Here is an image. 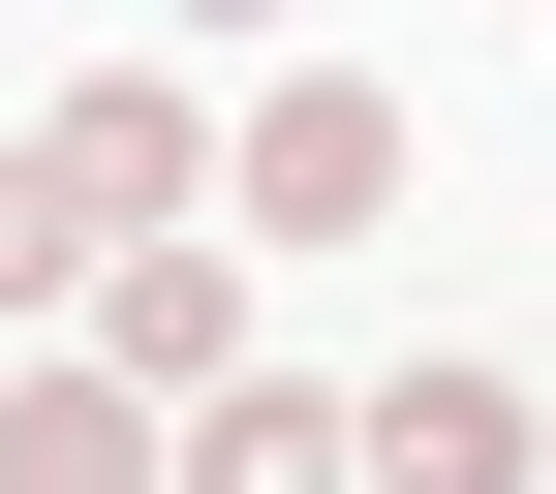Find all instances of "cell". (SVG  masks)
Segmentation results:
<instances>
[{
    "mask_svg": "<svg viewBox=\"0 0 556 494\" xmlns=\"http://www.w3.org/2000/svg\"><path fill=\"white\" fill-rule=\"evenodd\" d=\"M248 217H278V248L402 217V93H371V62H309V93H248Z\"/></svg>",
    "mask_w": 556,
    "mask_h": 494,
    "instance_id": "cell-2",
    "label": "cell"
},
{
    "mask_svg": "<svg viewBox=\"0 0 556 494\" xmlns=\"http://www.w3.org/2000/svg\"><path fill=\"white\" fill-rule=\"evenodd\" d=\"M93 371H124V402H217V371H248V278L186 248V217H155V248H93Z\"/></svg>",
    "mask_w": 556,
    "mask_h": 494,
    "instance_id": "cell-3",
    "label": "cell"
},
{
    "mask_svg": "<svg viewBox=\"0 0 556 494\" xmlns=\"http://www.w3.org/2000/svg\"><path fill=\"white\" fill-rule=\"evenodd\" d=\"M495 464H526V371H464V340H433V371L371 402V494H495Z\"/></svg>",
    "mask_w": 556,
    "mask_h": 494,
    "instance_id": "cell-5",
    "label": "cell"
},
{
    "mask_svg": "<svg viewBox=\"0 0 556 494\" xmlns=\"http://www.w3.org/2000/svg\"><path fill=\"white\" fill-rule=\"evenodd\" d=\"M0 494H155V402H124V371H31V402H0Z\"/></svg>",
    "mask_w": 556,
    "mask_h": 494,
    "instance_id": "cell-6",
    "label": "cell"
},
{
    "mask_svg": "<svg viewBox=\"0 0 556 494\" xmlns=\"http://www.w3.org/2000/svg\"><path fill=\"white\" fill-rule=\"evenodd\" d=\"M186 217V93H62L31 155H0V309H62L93 248H155Z\"/></svg>",
    "mask_w": 556,
    "mask_h": 494,
    "instance_id": "cell-1",
    "label": "cell"
},
{
    "mask_svg": "<svg viewBox=\"0 0 556 494\" xmlns=\"http://www.w3.org/2000/svg\"><path fill=\"white\" fill-rule=\"evenodd\" d=\"M186 494H371V402H278V371H217V402H186Z\"/></svg>",
    "mask_w": 556,
    "mask_h": 494,
    "instance_id": "cell-4",
    "label": "cell"
}]
</instances>
